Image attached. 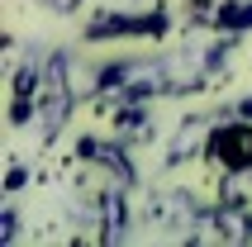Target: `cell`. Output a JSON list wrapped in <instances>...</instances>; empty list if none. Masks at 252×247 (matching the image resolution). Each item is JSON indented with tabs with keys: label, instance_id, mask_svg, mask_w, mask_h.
Segmentation results:
<instances>
[{
	"label": "cell",
	"instance_id": "cell-1",
	"mask_svg": "<svg viewBox=\"0 0 252 247\" xmlns=\"http://www.w3.org/2000/svg\"><path fill=\"white\" fill-rule=\"evenodd\" d=\"M214 157H224V166H233V171H243V166H252V128H219L214 133Z\"/></svg>",
	"mask_w": 252,
	"mask_h": 247
},
{
	"label": "cell",
	"instance_id": "cell-2",
	"mask_svg": "<svg viewBox=\"0 0 252 247\" xmlns=\"http://www.w3.org/2000/svg\"><path fill=\"white\" fill-rule=\"evenodd\" d=\"M162 19H133V14H110V19H100V24H91L86 29V33H91V38H105V33H162Z\"/></svg>",
	"mask_w": 252,
	"mask_h": 247
},
{
	"label": "cell",
	"instance_id": "cell-3",
	"mask_svg": "<svg viewBox=\"0 0 252 247\" xmlns=\"http://www.w3.org/2000/svg\"><path fill=\"white\" fill-rule=\"evenodd\" d=\"M214 223H219V228H224L228 238H252V219L238 209V200H228V205L219 209V214H214Z\"/></svg>",
	"mask_w": 252,
	"mask_h": 247
},
{
	"label": "cell",
	"instance_id": "cell-4",
	"mask_svg": "<svg viewBox=\"0 0 252 247\" xmlns=\"http://www.w3.org/2000/svg\"><path fill=\"white\" fill-rule=\"evenodd\" d=\"M124 238V195H105V243H119Z\"/></svg>",
	"mask_w": 252,
	"mask_h": 247
},
{
	"label": "cell",
	"instance_id": "cell-5",
	"mask_svg": "<svg viewBox=\"0 0 252 247\" xmlns=\"http://www.w3.org/2000/svg\"><path fill=\"white\" fill-rule=\"evenodd\" d=\"M214 24H224V29H248V24H252V5H224V10L214 14Z\"/></svg>",
	"mask_w": 252,
	"mask_h": 247
},
{
	"label": "cell",
	"instance_id": "cell-6",
	"mask_svg": "<svg viewBox=\"0 0 252 247\" xmlns=\"http://www.w3.org/2000/svg\"><path fill=\"white\" fill-rule=\"evenodd\" d=\"M29 119V100L19 95V105H10V124H24Z\"/></svg>",
	"mask_w": 252,
	"mask_h": 247
},
{
	"label": "cell",
	"instance_id": "cell-7",
	"mask_svg": "<svg viewBox=\"0 0 252 247\" xmlns=\"http://www.w3.org/2000/svg\"><path fill=\"white\" fill-rule=\"evenodd\" d=\"M14 91L29 95V91H33V71H19V76H14Z\"/></svg>",
	"mask_w": 252,
	"mask_h": 247
},
{
	"label": "cell",
	"instance_id": "cell-8",
	"mask_svg": "<svg viewBox=\"0 0 252 247\" xmlns=\"http://www.w3.org/2000/svg\"><path fill=\"white\" fill-rule=\"evenodd\" d=\"M67 5H71V0H67Z\"/></svg>",
	"mask_w": 252,
	"mask_h": 247
}]
</instances>
